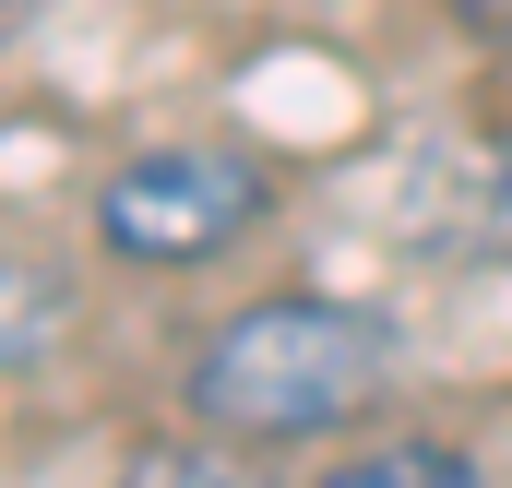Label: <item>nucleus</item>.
Returning a JSON list of instances; mask_svg holds the SVG:
<instances>
[{
    "label": "nucleus",
    "instance_id": "nucleus-1",
    "mask_svg": "<svg viewBox=\"0 0 512 488\" xmlns=\"http://www.w3.org/2000/svg\"><path fill=\"white\" fill-rule=\"evenodd\" d=\"M405 369V334L370 298H322V286H286L251 298L203 334V358L179 381V405L215 429V441H322L346 417H370Z\"/></svg>",
    "mask_w": 512,
    "mask_h": 488
},
{
    "label": "nucleus",
    "instance_id": "nucleus-2",
    "mask_svg": "<svg viewBox=\"0 0 512 488\" xmlns=\"http://www.w3.org/2000/svg\"><path fill=\"white\" fill-rule=\"evenodd\" d=\"M274 215V167L239 143H143L96 179V250L131 274H203Z\"/></svg>",
    "mask_w": 512,
    "mask_h": 488
},
{
    "label": "nucleus",
    "instance_id": "nucleus-3",
    "mask_svg": "<svg viewBox=\"0 0 512 488\" xmlns=\"http://www.w3.org/2000/svg\"><path fill=\"white\" fill-rule=\"evenodd\" d=\"M310 488H489V477H477V453H465V441H382V453L322 465Z\"/></svg>",
    "mask_w": 512,
    "mask_h": 488
},
{
    "label": "nucleus",
    "instance_id": "nucleus-4",
    "mask_svg": "<svg viewBox=\"0 0 512 488\" xmlns=\"http://www.w3.org/2000/svg\"><path fill=\"white\" fill-rule=\"evenodd\" d=\"M0 322H12V334H0V369H12V381L60 346V334H48V322H60V274H48L24 239H12V262H0Z\"/></svg>",
    "mask_w": 512,
    "mask_h": 488
},
{
    "label": "nucleus",
    "instance_id": "nucleus-5",
    "mask_svg": "<svg viewBox=\"0 0 512 488\" xmlns=\"http://www.w3.org/2000/svg\"><path fill=\"white\" fill-rule=\"evenodd\" d=\"M120 488H262L251 465H239V441L215 453V441H167V453H131Z\"/></svg>",
    "mask_w": 512,
    "mask_h": 488
},
{
    "label": "nucleus",
    "instance_id": "nucleus-6",
    "mask_svg": "<svg viewBox=\"0 0 512 488\" xmlns=\"http://www.w3.org/2000/svg\"><path fill=\"white\" fill-rule=\"evenodd\" d=\"M453 24H465V36H489V48H512V0H453Z\"/></svg>",
    "mask_w": 512,
    "mask_h": 488
},
{
    "label": "nucleus",
    "instance_id": "nucleus-7",
    "mask_svg": "<svg viewBox=\"0 0 512 488\" xmlns=\"http://www.w3.org/2000/svg\"><path fill=\"white\" fill-rule=\"evenodd\" d=\"M501 155H512V143H501Z\"/></svg>",
    "mask_w": 512,
    "mask_h": 488
}]
</instances>
